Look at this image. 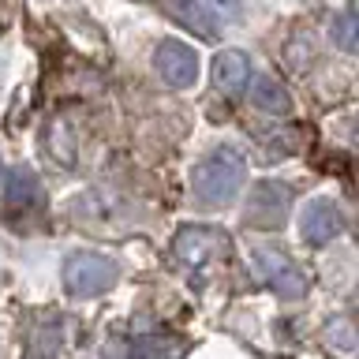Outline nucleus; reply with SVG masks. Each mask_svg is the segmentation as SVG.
Masks as SVG:
<instances>
[{
    "label": "nucleus",
    "instance_id": "nucleus-8",
    "mask_svg": "<svg viewBox=\"0 0 359 359\" xmlns=\"http://www.w3.org/2000/svg\"><path fill=\"white\" fill-rule=\"evenodd\" d=\"M4 202H8V210H15V213L41 210L45 206V187H41L38 172L27 168V165L11 168L8 180H4Z\"/></svg>",
    "mask_w": 359,
    "mask_h": 359
},
{
    "label": "nucleus",
    "instance_id": "nucleus-1",
    "mask_svg": "<svg viewBox=\"0 0 359 359\" xmlns=\"http://www.w3.org/2000/svg\"><path fill=\"white\" fill-rule=\"evenodd\" d=\"M229 258V236L210 224H184L172 236V262L195 288H202L206 280L221 269V262Z\"/></svg>",
    "mask_w": 359,
    "mask_h": 359
},
{
    "label": "nucleus",
    "instance_id": "nucleus-4",
    "mask_svg": "<svg viewBox=\"0 0 359 359\" xmlns=\"http://www.w3.org/2000/svg\"><path fill=\"white\" fill-rule=\"evenodd\" d=\"M251 262H255V269H258V277H262L280 299H299L303 292H307V277H303V269L292 262V258L280 251V247H273V243H255V247H251Z\"/></svg>",
    "mask_w": 359,
    "mask_h": 359
},
{
    "label": "nucleus",
    "instance_id": "nucleus-6",
    "mask_svg": "<svg viewBox=\"0 0 359 359\" xmlns=\"http://www.w3.org/2000/svg\"><path fill=\"white\" fill-rule=\"evenodd\" d=\"M288 187L277 184V180H262L251 198H247V221L258 224V229H280V224L288 221Z\"/></svg>",
    "mask_w": 359,
    "mask_h": 359
},
{
    "label": "nucleus",
    "instance_id": "nucleus-14",
    "mask_svg": "<svg viewBox=\"0 0 359 359\" xmlns=\"http://www.w3.org/2000/svg\"><path fill=\"white\" fill-rule=\"evenodd\" d=\"M333 41L341 45L344 53H355V11H344L333 22Z\"/></svg>",
    "mask_w": 359,
    "mask_h": 359
},
{
    "label": "nucleus",
    "instance_id": "nucleus-3",
    "mask_svg": "<svg viewBox=\"0 0 359 359\" xmlns=\"http://www.w3.org/2000/svg\"><path fill=\"white\" fill-rule=\"evenodd\" d=\"M120 280L116 258L101 251H75L64 258V288L79 299H94L101 292H109Z\"/></svg>",
    "mask_w": 359,
    "mask_h": 359
},
{
    "label": "nucleus",
    "instance_id": "nucleus-7",
    "mask_svg": "<svg viewBox=\"0 0 359 359\" xmlns=\"http://www.w3.org/2000/svg\"><path fill=\"white\" fill-rule=\"evenodd\" d=\"M299 232H303V240L314 243V247L337 240V236L344 232L341 206H337L333 198H311L307 206H303V213H299Z\"/></svg>",
    "mask_w": 359,
    "mask_h": 359
},
{
    "label": "nucleus",
    "instance_id": "nucleus-12",
    "mask_svg": "<svg viewBox=\"0 0 359 359\" xmlns=\"http://www.w3.org/2000/svg\"><path fill=\"white\" fill-rule=\"evenodd\" d=\"M251 105L262 109V112H273V116H280V112L292 109V97H288V90L280 86L277 79L258 75L255 83H251Z\"/></svg>",
    "mask_w": 359,
    "mask_h": 359
},
{
    "label": "nucleus",
    "instance_id": "nucleus-5",
    "mask_svg": "<svg viewBox=\"0 0 359 359\" xmlns=\"http://www.w3.org/2000/svg\"><path fill=\"white\" fill-rule=\"evenodd\" d=\"M154 64H157V75L176 90L195 86V79H198V53L187 41H176V38L161 41L154 53Z\"/></svg>",
    "mask_w": 359,
    "mask_h": 359
},
{
    "label": "nucleus",
    "instance_id": "nucleus-10",
    "mask_svg": "<svg viewBox=\"0 0 359 359\" xmlns=\"http://www.w3.org/2000/svg\"><path fill=\"white\" fill-rule=\"evenodd\" d=\"M41 146H45V154H49L53 165H60V168H72L75 165V135H72V123H67V120L56 116V120L45 123Z\"/></svg>",
    "mask_w": 359,
    "mask_h": 359
},
{
    "label": "nucleus",
    "instance_id": "nucleus-16",
    "mask_svg": "<svg viewBox=\"0 0 359 359\" xmlns=\"http://www.w3.org/2000/svg\"><path fill=\"white\" fill-rule=\"evenodd\" d=\"M210 8H213V11H221L224 19H232L236 11H240V0H210Z\"/></svg>",
    "mask_w": 359,
    "mask_h": 359
},
{
    "label": "nucleus",
    "instance_id": "nucleus-13",
    "mask_svg": "<svg viewBox=\"0 0 359 359\" xmlns=\"http://www.w3.org/2000/svg\"><path fill=\"white\" fill-rule=\"evenodd\" d=\"M135 359H180L184 355V344L172 341V337H142L131 348Z\"/></svg>",
    "mask_w": 359,
    "mask_h": 359
},
{
    "label": "nucleus",
    "instance_id": "nucleus-15",
    "mask_svg": "<svg viewBox=\"0 0 359 359\" xmlns=\"http://www.w3.org/2000/svg\"><path fill=\"white\" fill-rule=\"evenodd\" d=\"M325 337H330V344H337L341 352H355V333H352V322L348 318H333L325 325Z\"/></svg>",
    "mask_w": 359,
    "mask_h": 359
},
{
    "label": "nucleus",
    "instance_id": "nucleus-9",
    "mask_svg": "<svg viewBox=\"0 0 359 359\" xmlns=\"http://www.w3.org/2000/svg\"><path fill=\"white\" fill-rule=\"evenodd\" d=\"M210 79H213V86L229 97L247 90V83H251V60H247V53H240V49L217 53L213 56V67H210Z\"/></svg>",
    "mask_w": 359,
    "mask_h": 359
},
{
    "label": "nucleus",
    "instance_id": "nucleus-2",
    "mask_svg": "<svg viewBox=\"0 0 359 359\" xmlns=\"http://www.w3.org/2000/svg\"><path fill=\"white\" fill-rule=\"evenodd\" d=\"M243 180H247L243 154L236 150V146H217L210 157H202L195 165L191 184H195V195L206 202V206H229V202L240 195Z\"/></svg>",
    "mask_w": 359,
    "mask_h": 359
},
{
    "label": "nucleus",
    "instance_id": "nucleus-11",
    "mask_svg": "<svg viewBox=\"0 0 359 359\" xmlns=\"http://www.w3.org/2000/svg\"><path fill=\"white\" fill-rule=\"evenodd\" d=\"M64 344V318H45L38 330H30L27 355L22 359H56Z\"/></svg>",
    "mask_w": 359,
    "mask_h": 359
}]
</instances>
